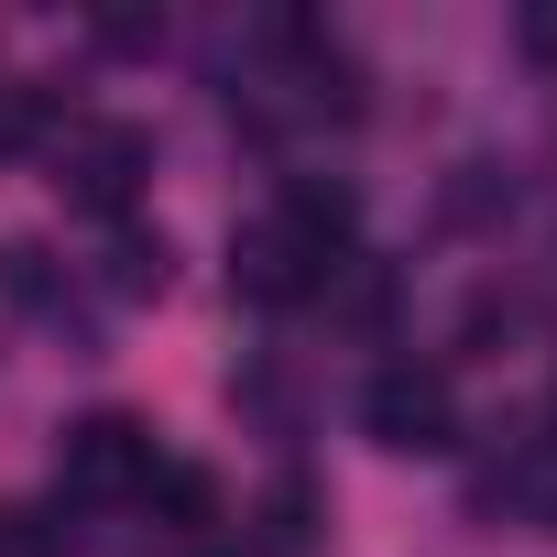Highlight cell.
Instances as JSON below:
<instances>
[{"instance_id": "13", "label": "cell", "mask_w": 557, "mask_h": 557, "mask_svg": "<svg viewBox=\"0 0 557 557\" xmlns=\"http://www.w3.org/2000/svg\"><path fill=\"white\" fill-rule=\"evenodd\" d=\"M513 34H524V55H535V66H557V0H535Z\"/></svg>"}, {"instance_id": "10", "label": "cell", "mask_w": 557, "mask_h": 557, "mask_svg": "<svg viewBox=\"0 0 557 557\" xmlns=\"http://www.w3.org/2000/svg\"><path fill=\"white\" fill-rule=\"evenodd\" d=\"M307 535H318V492L307 481H273L262 492V557H296Z\"/></svg>"}, {"instance_id": "6", "label": "cell", "mask_w": 557, "mask_h": 557, "mask_svg": "<svg viewBox=\"0 0 557 557\" xmlns=\"http://www.w3.org/2000/svg\"><path fill=\"white\" fill-rule=\"evenodd\" d=\"M273 219H285V230H296L307 251H329V262L350 251V186H329V175H296V186H285V208H273Z\"/></svg>"}, {"instance_id": "3", "label": "cell", "mask_w": 557, "mask_h": 557, "mask_svg": "<svg viewBox=\"0 0 557 557\" xmlns=\"http://www.w3.org/2000/svg\"><path fill=\"white\" fill-rule=\"evenodd\" d=\"M361 426H372L383 448H448V437H459L448 372H437V361H394V372H372V394H361Z\"/></svg>"}, {"instance_id": "2", "label": "cell", "mask_w": 557, "mask_h": 557, "mask_svg": "<svg viewBox=\"0 0 557 557\" xmlns=\"http://www.w3.org/2000/svg\"><path fill=\"white\" fill-rule=\"evenodd\" d=\"M153 426L143 416H77L66 426V448H55V481L77 492V503H132V492H153Z\"/></svg>"}, {"instance_id": "7", "label": "cell", "mask_w": 557, "mask_h": 557, "mask_svg": "<svg viewBox=\"0 0 557 557\" xmlns=\"http://www.w3.org/2000/svg\"><path fill=\"white\" fill-rule=\"evenodd\" d=\"M99 273H110V296H164L175 251H164V230H132V219H121V230H110V262H99Z\"/></svg>"}, {"instance_id": "11", "label": "cell", "mask_w": 557, "mask_h": 557, "mask_svg": "<svg viewBox=\"0 0 557 557\" xmlns=\"http://www.w3.org/2000/svg\"><path fill=\"white\" fill-rule=\"evenodd\" d=\"M492 208H513V175H503V164H459V186H448V219H459V230H481Z\"/></svg>"}, {"instance_id": "12", "label": "cell", "mask_w": 557, "mask_h": 557, "mask_svg": "<svg viewBox=\"0 0 557 557\" xmlns=\"http://www.w3.org/2000/svg\"><path fill=\"white\" fill-rule=\"evenodd\" d=\"M0 557H77V546H66L45 513H0Z\"/></svg>"}, {"instance_id": "5", "label": "cell", "mask_w": 557, "mask_h": 557, "mask_svg": "<svg viewBox=\"0 0 557 557\" xmlns=\"http://www.w3.org/2000/svg\"><path fill=\"white\" fill-rule=\"evenodd\" d=\"M0 296H12L23 318H55V329H88V318L66 307V262H55L45 240H0Z\"/></svg>"}, {"instance_id": "4", "label": "cell", "mask_w": 557, "mask_h": 557, "mask_svg": "<svg viewBox=\"0 0 557 557\" xmlns=\"http://www.w3.org/2000/svg\"><path fill=\"white\" fill-rule=\"evenodd\" d=\"M329 251H307L285 219H251L240 240H230V296H251V307H296V296H318L329 285Z\"/></svg>"}, {"instance_id": "1", "label": "cell", "mask_w": 557, "mask_h": 557, "mask_svg": "<svg viewBox=\"0 0 557 557\" xmlns=\"http://www.w3.org/2000/svg\"><path fill=\"white\" fill-rule=\"evenodd\" d=\"M143 175H153V132H143V121H66V143H55V186H66L77 208L121 219V208L143 197Z\"/></svg>"}, {"instance_id": "9", "label": "cell", "mask_w": 557, "mask_h": 557, "mask_svg": "<svg viewBox=\"0 0 557 557\" xmlns=\"http://www.w3.org/2000/svg\"><path fill=\"white\" fill-rule=\"evenodd\" d=\"M143 503H164V524H175V535H208V524H219V481H208V470H153V492H143Z\"/></svg>"}, {"instance_id": "8", "label": "cell", "mask_w": 557, "mask_h": 557, "mask_svg": "<svg viewBox=\"0 0 557 557\" xmlns=\"http://www.w3.org/2000/svg\"><path fill=\"white\" fill-rule=\"evenodd\" d=\"M55 88H34V77H0V153H34L45 132H55Z\"/></svg>"}]
</instances>
